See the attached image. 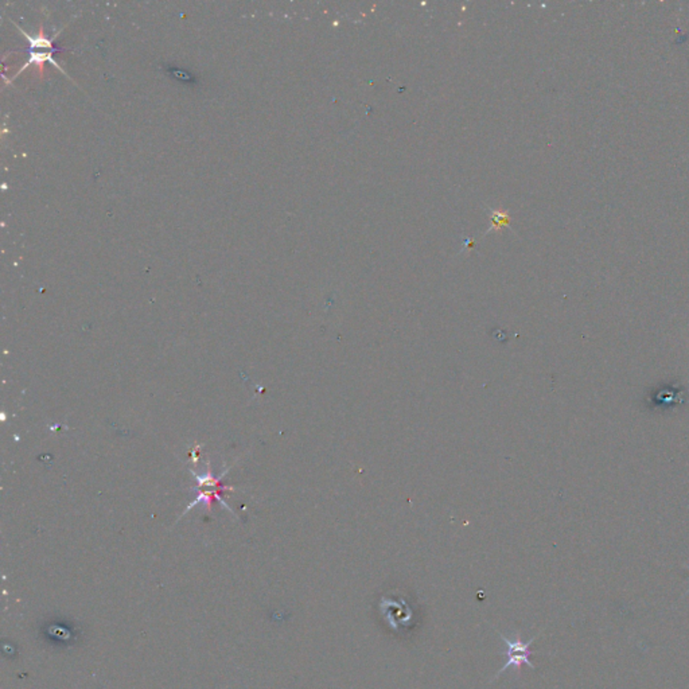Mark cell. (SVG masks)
I'll return each instance as SVG.
<instances>
[{"mask_svg": "<svg viewBox=\"0 0 689 689\" xmlns=\"http://www.w3.org/2000/svg\"><path fill=\"white\" fill-rule=\"evenodd\" d=\"M498 635H500V638L503 639V642H505V645H506V648H508V651L505 653V654H506V657H508V661H506V664L503 665V668H501L500 671L497 672V674L494 676V680H497V679L501 676V673H503L505 671H508L510 667H512V668H514V669L517 672H520V669H521V667L524 664H526L531 669H535V668H536V667L533 665V662L531 661V655L535 653L532 651V649H531V645L533 644V641H535L539 635L533 637V638H532V639H529L528 642H524L520 637H517L516 639H509V638H506V637H505L503 634L500 633V632H498Z\"/></svg>", "mask_w": 689, "mask_h": 689, "instance_id": "1", "label": "cell"}, {"mask_svg": "<svg viewBox=\"0 0 689 689\" xmlns=\"http://www.w3.org/2000/svg\"><path fill=\"white\" fill-rule=\"evenodd\" d=\"M491 220H493V226L491 229H501L503 225L509 224V214L506 212H493L491 213Z\"/></svg>", "mask_w": 689, "mask_h": 689, "instance_id": "2", "label": "cell"}, {"mask_svg": "<svg viewBox=\"0 0 689 689\" xmlns=\"http://www.w3.org/2000/svg\"><path fill=\"white\" fill-rule=\"evenodd\" d=\"M688 593H689V590H688ZM688 593H687V594H688Z\"/></svg>", "mask_w": 689, "mask_h": 689, "instance_id": "3", "label": "cell"}]
</instances>
